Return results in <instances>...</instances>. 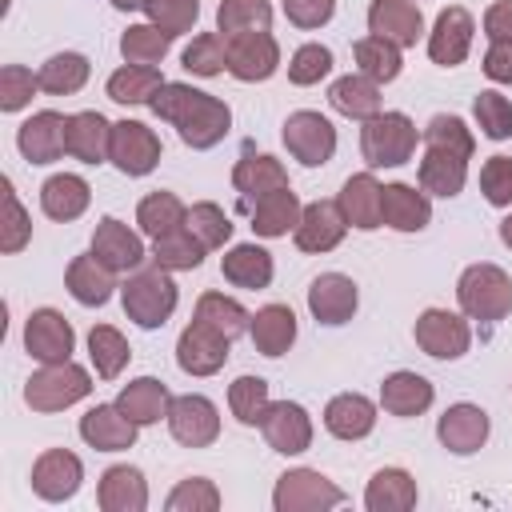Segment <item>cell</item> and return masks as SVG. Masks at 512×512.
<instances>
[{"mask_svg":"<svg viewBox=\"0 0 512 512\" xmlns=\"http://www.w3.org/2000/svg\"><path fill=\"white\" fill-rule=\"evenodd\" d=\"M24 348L32 360L40 364H60V360H72V348H76V332L68 324L64 312L56 308H36L24 324Z\"/></svg>","mask_w":512,"mask_h":512,"instance_id":"7c38bea8","label":"cell"},{"mask_svg":"<svg viewBox=\"0 0 512 512\" xmlns=\"http://www.w3.org/2000/svg\"><path fill=\"white\" fill-rule=\"evenodd\" d=\"M144 16L148 24L180 36V32H192V24L200 20V0H148Z\"/></svg>","mask_w":512,"mask_h":512,"instance_id":"6f0895ef","label":"cell"},{"mask_svg":"<svg viewBox=\"0 0 512 512\" xmlns=\"http://www.w3.org/2000/svg\"><path fill=\"white\" fill-rule=\"evenodd\" d=\"M160 88H164V76L156 64H124L108 76V100L116 104H152Z\"/></svg>","mask_w":512,"mask_h":512,"instance_id":"b9f144b4","label":"cell"},{"mask_svg":"<svg viewBox=\"0 0 512 512\" xmlns=\"http://www.w3.org/2000/svg\"><path fill=\"white\" fill-rule=\"evenodd\" d=\"M88 72H92L88 56H80V52H56V56H48L40 64L36 80H40V92H48V96H72V92H80L88 84Z\"/></svg>","mask_w":512,"mask_h":512,"instance_id":"60d3db41","label":"cell"},{"mask_svg":"<svg viewBox=\"0 0 512 512\" xmlns=\"http://www.w3.org/2000/svg\"><path fill=\"white\" fill-rule=\"evenodd\" d=\"M416 140H420V132L404 112H376L360 128V152H364L368 168H400V164H408L412 152H416Z\"/></svg>","mask_w":512,"mask_h":512,"instance_id":"277c9868","label":"cell"},{"mask_svg":"<svg viewBox=\"0 0 512 512\" xmlns=\"http://www.w3.org/2000/svg\"><path fill=\"white\" fill-rule=\"evenodd\" d=\"M224 48H228V72L244 84H260L280 68V44L268 28L224 36Z\"/></svg>","mask_w":512,"mask_h":512,"instance_id":"9c48e42d","label":"cell"},{"mask_svg":"<svg viewBox=\"0 0 512 512\" xmlns=\"http://www.w3.org/2000/svg\"><path fill=\"white\" fill-rule=\"evenodd\" d=\"M220 272H224L228 284L256 292V288H268V284H272L276 264H272V252H268V248H260V244H236V248L224 252Z\"/></svg>","mask_w":512,"mask_h":512,"instance_id":"74e56055","label":"cell"},{"mask_svg":"<svg viewBox=\"0 0 512 512\" xmlns=\"http://www.w3.org/2000/svg\"><path fill=\"white\" fill-rule=\"evenodd\" d=\"M248 336H252L260 356L276 360L296 344V312L288 304H264V308H256V316L248 324Z\"/></svg>","mask_w":512,"mask_h":512,"instance_id":"836d02e7","label":"cell"},{"mask_svg":"<svg viewBox=\"0 0 512 512\" xmlns=\"http://www.w3.org/2000/svg\"><path fill=\"white\" fill-rule=\"evenodd\" d=\"M148 0H112V8H120V12H136V8H144Z\"/></svg>","mask_w":512,"mask_h":512,"instance_id":"03108f58","label":"cell"},{"mask_svg":"<svg viewBox=\"0 0 512 512\" xmlns=\"http://www.w3.org/2000/svg\"><path fill=\"white\" fill-rule=\"evenodd\" d=\"M328 72H332V48H324V44H300L288 60V80L300 88L320 84Z\"/></svg>","mask_w":512,"mask_h":512,"instance_id":"680465c9","label":"cell"},{"mask_svg":"<svg viewBox=\"0 0 512 512\" xmlns=\"http://www.w3.org/2000/svg\"><path fill=\"white\" fill-rule=\"evenodd\" d=\"M436 436L452 456H472L488 440V412L480 404H448L444 416L436 420Z\"/></svg>","mask_w":512,"mask_h":512,"instance_id":"d6986e66","label":"cell"},{"mask_svg":"<svg viewBox=\"0 0 512 512\" xmlns=\"http://www.w3.org/2000/svg\"><path fill=\"white\" fill-rule=\"evenodd\" d=\"M96 504L104 512H144L148 508V480L132 464H112L104 468L96 484Z\"/></svg>","mask_w":512,"mask_h":512,"instance_id":"cb8c5ba5","label":"cell"},{"mask_svg":"<svg viewBox=\"0 0 512 512\" xmlns=\"http://www.w3.org/2000/svg\"><path fill=\"white\" fill-rule=\"evenodd\" d=\"M112 148V124L100 112H72L68 116V156L80 164H104Z\"/></svg>","mask_w":512,"mask_h":512,"instance_id":"e575fe53","label":"cell"},{"mask_svg":"<svg viewBox=\"0 0 512 512\" xmlns=\"http://www.w3.org/2000/svg\"><path fill=\"white\" fill-rule=\"evenodd\" d=\"M412 336H416L420 352H428L432 360H460V356L472 348L468 316L448 312V308H424V312L416 316Z\"/></svg>","mask_w":512,"mask_h":512,"instance_id":"52a82bcc","label":"cell"},{"mask_svg":"<svg viewBox=\"0 0 512 512\" xmlns=\"http://www.w3.org/2000/svg\"><path fill=\"white\" fill-rule=\"evenodd\" d=\"M484 36L488 40H512V0H496L484 12Z\"/></svg>","mask_w":512,"mask_h":512,"instance_id":"e7e4bbea","label":"cell"},{"mask_svg":"<svg viewBox=\"0 0 512 512\" xmlns=\"http://www.w3.org/2000/svg\"><path fill=\"white\" fill-rule=\"evenodd\" d=\"M184 228L212 252V248H224L228 240H232V220H228V212L220 208V204H212V200H200V204H192L188 208V220H184Z\"/></svg>","mask_w":512,"mask_h":512,"instance_id":"681fc988","label":"cell"},{"mask_svg":"<svg viewBox=\"0 0 512 512\" xmlns=\"http://www.w3.org/2000/svg\"><path fill=\"white\" fill-rule=\"evenodd\" d=\"M64 288L72 292L76 304H84V308H100V304L112 300L116 272L104 268V264L92 256V248H88L84 256H72V264H68V272H64Z\"/></svg>","mask_w":512,"mask_h":512,"instance_id":"4316f807","label":"cell"},{"mask_svg":"<svg viewBox=\"0 0 512 512\" xmlns=\"http://www.w3.org/2000/svg\"><path fill=\"white\" fill-rule=\"evenodd\" d=\"M88 356H92L100 380H116V376L124 372L132 348H128V340H124L120 328H112V324H92V332H88Z\"/></svg>","mask_w":512,"mask_h":512,"instance_id":"f6af8a7d","label":"cell"},{"mask_svg":"<svg viewBox=\"0 0 512 512\" xmlns=\"http://www.w3.org/2000/svg\"><path fill=\"white\" fill-rule=\"evenodd\" d=\"M92 256L112 272H136L148 252H144V240L128 224H120L116 216H104L92 232Z\"/></svg>","mask_w":512,"mask_h":512,"instance_id":"44dd1931","label":"cell"},{"mask_svg":"<svg viewBox=\"0 0 512 512\" xmlns=\"http://www.w3.org/2000/svg\"><path fill=\"white\" fill-rule=\"evenodd\" d=\"M164 508L168 512H216L220 508V488L204 476H188L168 492Z\"/></svg>","mask_w":512,"mask_h":512,"instance_id":"11a10c76","label":"cell"},{"mask_svg":"<svg viewBox=\"0 0 512 512\" xmlns=\"http://www.w3.org/2000/svg\"><path fill=\"white\" fill-rule=\"evenodd\" d=\"M268 24H272L268 0H220V8H216V32H224V36L268 28Z\"/></svg>","mask_w":512,"mask_h":512,"instance_id":"f907efd6","label":"cell"},{"mask_svg":"<svg viewBox=\"0 0 512 512\" xmlns=\"http://www.w3.org/2000/svg\"><path fill=\"white\" fill-rule=\"evenodd\" d=\"M456 300L468 320L496 324L512 312V276L500 264H468L456 280Z\"/></svg>","mask_w":512,"mask_h":512,"instance_id":"3957f363","label":"cell"},{"mask_svg":"<svg viewBox=\"0 0 512 512\" xmlns=\"http://www.w3.org/2000/svg\"><path fill=\"white\" fill-rule=\"evenodd\" d=\"M500 240H504V244L512 248V212H508V216L500 220Z\"/></svg>","mask_w":512,"mask_h":512,"instance_id":"003e7915","label":"cell"},{"mask_svg":"<svg viewBox=\"0 0 512 512\" xmlns=\"http://www.w3.org/2000/svg\"><path fill=\"white\" fill-rule=\"evenodd\" d=\"M176 280L168 268H160L156 260L152 264H140L136 272H128L124 288H120V304H124V316L140 328H164L168 316L176 312Z\"/></svg>","mask_w":512,"mask_h":512,"instance_id":"7a4b0ae2","label":"cell"},{"mask_svg":"<svg viewBox=\"0 0 512 512\" xmlns=\"http://www.w3.org/2000/svg\"><path fill=\"white\" fill-rule=\"evenodd\" d=\"M336 12V0H284V16L296 28H324Z\"/></svg>","mask_w":512,"mask_h":512,"instance_id":"6125c7cd","label":"cell"},{"mask_svg":"<svg viewBox=\"0 0 512 512\" xmlns=\"http://www.w3.org/2000/svg\"><path fill=\"white\" fill-rule=\"evenodd\" d=\"M416 176H420V188H424V192L452 200V196L464 192V180H468V156L448 152V148H424Z\"/></svg>","mask_w":512,"mask_h":512,"instance_id":"f1b7e54d","label":"cell"},{"mask_svg":"<svg viewBox=\"0 0 512 512\" xmlns=\"http://www.w3.org/2000/svg\"><path fill=\"white\" fill-rule=\"evenodd\" d=\"M348 232V220L340 212V200H312L304 204L300 212V224H296V248L300 252H332Z\"/></svg>","mask_w":512,"mask_h":512,"instance_id":"ffe728a7","label":"cell"},{"mask_svg":"<svg viewBox=\"0 0 512 512\" xmlns=\"http://www.w3.org/2000/svg\"><path fill=\"white\" fill-rule=\"evenodd\" d=\"M380 192H384V184H380L372 172H356V176H348V180H344V188H340V196H336V200H340V212H344L348 228L372 232V228H380V224H384Z\"/></svg>","mask_w":512,"mask_h":512,"instance_id":"484cf974","label":"cell"},{"mask_svg":"<svg viewBox=\"0 0 512 512\" xmlns=\"http://www.w3.org/2000/svg\"><path fill=\"white\" fill-rule=\"evenodd\" d=\"M368 512H408L416 508V480L404 468H380L364 488Z\"/></svg>","mask_w":512,"mask_h":512,"instance_id":"f35d334b","label":"cell"},{"mask_svg":"<svg viewBox=\"0 0 512 512\" xmlns=\"http://www.w3.org/2000/svg\"><path fill=\"white\" fill-rule=\"evenodd\" d=\"M472 116L480 124V132L488 140H508L512 136V100L496 88H484L476 100H472Z\"/></svg>","mask_w":512,"mask_h":512,"instance_id":"f5cc1de1","label":"cell"},{"mask_svg":"<svg viewBox=\"0 0 512 512\" xmlns=\"http://www.w3.org/2000/svg\"><path fill=\"white\" fill-rule=\"evenodd\" d=\"M0 192H4V224H0V248L12 256V252H20V248L32 240V220H28L24 204L16 200V192H12V180H8V176L0 180Z\"/></svg>","mask_w":512,"mask_h":512,"instance_id":"9f6ffc18","label":"cell"},{"mask_svg":"<svg viewBox=\"0 0 512 512\" xmlns=\"http://www.w3.org/2000/svg\"><path fill=\"white\" fill-rule=\"evenodd\" d=\"M284 148L292 152V160H300L304 168H320L332 160L336 152V128L328 116L312 112V108H300L284 120Z\"/></svg>","mask_w":512,"mask_h":512,"instance_id":"ba28073f","label":"cell"},{"mask_svg":"<svg viewBox=\"0 0 512 512\" xmlns=\"http://www.w3.org/2000/svg\"><path fill=\"white\" fill-rule=\"evenodd\" d=\"M80 480H84V464H80V456L68 452V448H48V452H40L36 464H32V492H36L40 500H48V504L72 500L76 488H80Z\"/></svg>","mask_w":512,"mask_h":512,"instance_id":"2e32d148","label":"cell"},{"mask_svg":"<svg viewBox=\"0 0 512 512\" xmlns=\"http://www.w3.org/2000/svg\"><path fill=\"white\" fill-rule=\"evenodd\" d=\"M168 432L176 444L184 448H208L216 444L220 436V412L208 396L200 392H184V396H172V408H168Z\"/></svg>","mask_w":512,"mask_h":512,"instance_id":"30bf717a","label":"cell"},{"mask_svg":"<svg viewBox=\"0 0 512 512\" xmlns=\"http://www.w3.org/2000/svg\"><path fill=\"white\" fill-rule=\"evenodd\" d=\"M192 320H200V324L216 328L220 336L236 340V336H244V332H248V324H252V312H248L240 300L224 296V292H204V296L196 300V312H192Z\"/></svg>","mask_w":512,"mask_h":512,"instance_id":"7bdbcfd3","label":"cell"},{"mask_svg":"<svg viewBox=\"0 0 512 512\" xmlns=\"http://www.w3.org/2000/svg\"><path fill=\"white\" fill-rule=\"evenodd\" d=\"M16 148L28 164H56L68 152V116L52 108L32 112L16 132Z\"/></svg>","mask_w":512,"mask_h":512,"instance_id":"5bb4252c","label":"cell"},{"mask_svg":"<svg viewBox=\"0 0 512 512\" xmlns=\"http://www.w3.org/2000/svg\"><path fill=\"white\" fill-rule=\"evenodd\" d=\"M204 252H208V248H204L188 228L152 240V260H156L160 268H168V272H192V268H200Z\"/></svg>","mask_w":512,"mask_h":512,"instance_id":"7dc6e473","label":"cell"},{"mask_svg":"<svg viewBox=\"0 0 512 512\" xmlns=\"http://www.w3.org/2000/svg\"><path fill=\"white\" fill-rule=\"evenodd\" d=\"M148 108L160 120H168L180 132V140L196 152L216 148L232 128V108L224 100H216L212 92H200L192 84H176V80H164V88L152 96Z\"/></svg>","mask_w":512,"mask_h":512,"instance_id":"6da1fadb","label":"cell"},{"mask_svg":"<svg viewBox=\"0 0 512 512\" xmlns=\"http://www.w3.org/2000/svg\"><path fill=\"white\" fill-rule=\"evenodd\" d=\"M108 160L124 176H148L160 164V136L140 120H116L112 124V148Z\"/></svg>","mask_w":512,"mask_h":512,"instance_id":"8fae6325","label":"cell"},{"mask_svg":"<svg viewBox=\"0 0 512 512\" xmlns=\"http://www.w3.org/2000/svg\"><path fill=\"white\" fill-rule=\"evenodd\" d=\"M184 220H188V208H184V200H180L176 192H148V196L136 204V224H140V232L152 236V240H160V236H168V232H180Z\"/></svg>","mask_w":512,"mask_h":512,"instance_id":"ab89813d","label":"cell"},{"mask_svg":"<svg viewBox=\"0 0 512 512\" xmlns=\"http://www.w3.org/2000/svg\"><path fill=\"white\" fill-rule=\"evenodd\" d=\"M328 104H332L340 116L364 124V120H372V116L380 112V84H376L372 76H364V72H348V76L332 80Z\"/></svg>","mask_w":512,"mask_h":512,"instance_id":"8d00e7d4","label":"cell"},{"mask_svg":"<svg viewBox=\"0 0 512 512\" xmlns=\"http://www.w3.org/2000/svg\"><path fill=\"white\" fill-rule=\"evenodd\" d=\"M248 212H252V232L264 236V240H276V236L296 232L304 204H300V196L292 188H276V192L260 196L256 204H248Z\"/></svg>","mask_w":512,"mask_h":512,"instance_id":"d6a6232c","label":"cell"},{"mask_svg":"<svg viewBox=\"0 0 512 512\" xmlns=\"http://www.w3.org/2000/svg\"><path fill=\"white\" fill-rule=\"evenodd\" d=\"M232 184H236V192L244 196V204H256L260 196H268V192H276V188H288V172H284V164H280L276 156H268V152H244V156L236 160V168H232Z\"/></svg>","mask_w":512,"mask_h":512,"instance_id":"f546056e","label":"cell"},{"mask_svg":"<svg viewBox=\"0 0 512 512\" xmlns=\"http://www.w3.org/2000/svg\"><path fill=\"white\" fill-rule=\"evenodd\" d=\"M136 428L140 424H132L120 412V404H96V408H88L80 416V440L88 448H96V452H124V448H132L136 444Z\"/></svg>","mask_w":512,"mask_h":512,"instance_id":"7402d4cb","label":"cell"},{"mask_svg":"<svg viewBox=\"0 0 512 512\" xmlns=\"http://www.w3.org/2000/svg\"><path fill=\"white\" fill-rule=\"evenodd\" d=\"M116 404H120V412H124L132 424H140V428H144V424L168 420L172 392H168V384H164V380H156V376H136V380H128V384L120 388Z\"/></svg>","mask_w":512,"mask_h":512,"instance_id":"83f0119b","label":"cell"},{"mask_svg":"<svg viewBox=\"0 0 512 512\" xmlns=\"http://www.w3.org/2000/svg\"><path fill=\"white\" fill-rule=\"evenodd\" d=\"M88 200H92V188L76 172H56V176H48L40 184V212L48 220H56V224H68V220L84 216Z\"/></svg>","mask_w":512,"mask_h":512,"instance_id":"d4e9b609","label":"cell"},{"mask_svg":"<svg viewBox=\"0 0 512 512\" xmlns=\"http://www.w3.org/2000/svg\"><path fill=\"white\" fill-rule=\"evenodd\" d=\"M172 32L156 28V24H128L120 36V56L124 64H160L172 48Z\"/></svg>","mask_w":512,"mask_h":512,"instance_id":"bcb514c9","label":"cell"},{"mask_svg":"<svg viewBox=\"0 0 512 512\" xmlns=\"http://www.w3.org/2000/svg\"><path fill=\"white\" fill-rule=\"evenodd\" d=\"M472 36H476L472 12L460 8V4H448V8L436 16L432 32H428V56H432V64H440V68L464 64V56H468V48H472Z\"/></svg>","mask_w":512,"mask_h":512,"instance_id":"e0dca14e","label":"cell"},{"mask_svg":"<svg viewBox=\"0 0 512 512\" xmlns=\"http://www.w3.org/2000/svg\"><path fill=\"white\" fill-rule=\"evenodd\" d=\"M268 404H272V400H268V380H264V376H236V380H232V388H228V408H232V416H236L240 424L260 428Z\"/></svg>","mask_w":512,"mask_h":512,"instance_id":"c3c4849f","label":"cell"},{"mask_svg":"<svg viewBox=\"0 0 512 512\" xmlns=\"http://www.w3.org/2000/svg\"><path fill=\"white\" fill-rule=\"evenodd\" d=\"M420 140H424V148H448V152H460V156H468V160H472V152H476L472 128H468L460 116H444V112L428 120V128L420 132Z\"/></svg>","mask_w":512,"mask_h":512,"instance_id":"816d5d0a","label":"cell"},{"mask_svg":"<svg viewBox=\"0 0 512 512\" xmlns=\"http://www.w3.org/2000/svg\"><path fill=\"white\" fill-rule=\"evenodd\" d=\"M336 504H344V488H336L316 468H288L272 488L276 512H324Z\"/></svg>","mask_w":512,"mask_h":512,"instance_id":"8992f818","label":"cell"},{"mask_svg":"<svg viewBox=\"0 0 512 512\" xmlns=\"http://www.w3.org/2000/svg\"><path fill=\"white\" fill-rule=\"evenodd\" d=\"M352 56H356L360 72L372 76L376 84L396 80L400 68H404V60H400V44H392V40H384V36H372V32L360 36V40L352 44Z\"/></svg>","mask_w":512,"mask_h":512,"instance_id":"ee69618b","label":"cell"},{"mask_svg":"<svg viewBox=\"0 0 512 512\" xmlns=\"http://www.w3.org/2000/svg\"><path fill=\"white\" fill-rule=\"evenodd\" d=\"M436 400V388L420 372H392L380 384V408L388 416H420Z\"/></svg>","mask_w":512,"mask_h":512,"instance_id":"d590c367","label":"cell"},{"mask_svg":"<svg viewBox=\"0 0 512 512\" xmlns=\"http://www.w3.org/2000/svg\"><path fill=\"white\" fill-rule=\"evenodd\" d=\"M356 304H360V292H356V280L344 276V272H320L308 288V312L316 316V324H348L356 316Z\"/></svg>","mask_w":512,"mask_h":512,"instance_id":"ac0fdd59","label":"cell"},{"mask_svg":"<svg viewBox=\"0 0 512 512\" xmlns=\"http://www.w3.org/2000/svg\"><path fill=\"white\" fill-rule=\"evenodd\" d=\"M92 392V376L88 368H80L76 360H60V364H44L40 372L28 376L24 384V400L32 412H64L72 404H80Z\"/></svg>","mask_w":512,"mask_h":512,"instance_id":"5b68a950","label":"cell"},{"mask_svg":"<svg viewBox=\"0 0 512 512\" xmlns=\"http://www.w3.org/2000/svg\"><path fill=\"white\" fill-rule=\"evenodd\" d=\"M228 344H232L228 336H220L216 328L192 320L176 340V364L188 376H216L228 364Z\"/></svg>","mask_w":512,"mask_h":512,"instance_id":"9a60e30c","label":"cell"},{"mask_svg":"<svg viewBox=\"0 0 512 512\" xmlns=\"http://www.w3.org/2000/svg\"><path fill=\"white\" fill-rule=\"evenodd\" d=\"M36 88H40V80L24 64H4L0 68V112H20Z\"/></svg>","mask_w":512,"mask_h":512,"instance_id":"94428289","label":"cell"},{"mask_svg":"<svg viewBox=\"0 0 512 512\" xmlns=\"http://www.w3.org/2000/svg\"><path fill=\"white\" fill-rule=\"evenodd\" d=\"M180 64H184L192 76H220V72L228 68L224 36H216V32H200V36H192V44L184 48Z\"/></svg>","mask_w":512,"mask_h":512,"instance_id":"db71d44e","label":"cell"},{"mask_svg":"<svg viewBox=\"0 0 512 512\" xmlns=\"http://www.w3.org/2000/svg\"><path fill=\"white\" fill-rule=\"evenodd\" d=\"M484 76L496 84H512V40H492L484 52Z\"/></svg>","mask_w":512,"mask_h":512,"instance_id":"be15d7a7","label":"cell"},{"mask_svg":"<svg viewBox=\"0 0 512 512\" xmlns=\"http://www.w3.org/2000/svg\"><path fill=\"white\" fill-rule=\"evenodd\" d=\"M380 212H384V224L396 232H420L432 220V204L424 188H412V184H384Z\"/></svg>","mask_w":512,"mask_h":512,"instance_id":"1f68e13d","label":"cell"},{"mask_svg":"<svg viewBox=\"0 0 512 512\" xmlns=\"http://www.w3.org/2000/svg\"><path fill=\"white\" fill-rule=\"evenodd\" d=\"M480 192L492 208H512V156H488L480 164Z\"/></svg>","mask_w":512,"mask_h":512,"instance_id":"91938a15","label":"cell"},{"mask_svg":"<svg viewBox=\"0 0 512 512\" xmlns=\"http://www.w3.org/2000/svg\"><path fill=\"white\" fill-rule=\"evenodd\" d=\"M324 428L336 440H364L376 428V404L360 392H340L324 404Z\"/></svg>","mask_w":512,"mask_h":512,"instance_id":"4dcf8cb0","label":"cell"},{"mask_svg":"<svg viewBox=\"0 0 512 512\" xmlns=\"http://www.w3.org/2000/svg\"><path fill=\"white\" fill-rule=\"evenodd\" d=\"M260 432H264L268 448L280 456H300L312 448V416L296 400H272L260 420Z\"/></svg>","mask_w":512,"mask_h":512,"instance_id":"4fadbf2b","label":"cell"},{"mask_svg":"<svg viewBox=\"0 0 512 512\" xmlns=\"http://www.w3.org/2000/svg\"><path fill=\"white\" fill-rule=\"evenodd\" d=\"M368 32L384 36L400 48H412L424 36V12L412 0H372L368 4Z\"/></svg>","mask_w":512,"mask_h":512,"instance_id":"603a6c76","label":"cell"}]
</instances>
